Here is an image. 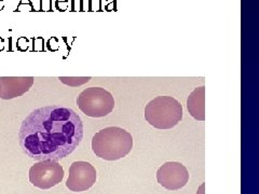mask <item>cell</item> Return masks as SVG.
I'll return each mask as SVG.
<instances>
[{
  "instance_id": "cell-8",
  "label": "cell",
  "mask_w": 259,
  "mask_h": 194,
  "mask_svg": "<svg viewBox=\"0 0 259 194\" xmlns=\"http://www.w3.org/2000/svg\"><path fill=\"white\" fill-rule=\"evenodd\" d=\"M34 77H0V99L13 100L27 93L34 84Z\"/></svg>"
},
{
  "instance_id": "cell-5",
  "label": "cell",
  "mask_w": 259,
  "mask_h": 194,
  "mask_svg": "<svg viewBox=\"0 0 259 194\" xmlns=\"http://www.w3.org/2000/svg\"><path fill=\"white\" fill-rule=\"evenodd\" d=\"M64 168L58 161H38L29 169V181L41 190L51 189L64 179Z\"/></svg>"
},
{
  "instance_id": "cell-2",
  "label": "cell",
  "mask_w": 259,
  "mask_h": 194,
  "mask_svg": "<svg viewBox=\"0 0 259 194\" xmlns=\"http://www.w3.org/2000/svg\"><path fill=\"white\" fill-rule=\"evenodd\" d=\"M133 149V136L124 128L108 126L95 133L92 150L105 161H118L125 158Z\"/></svg>"
},
{
  "instance_id": "cell-1",
  "label": "cell",
  "mask_w": 259,
  "mask_h": 194,
  "mask_svg": "<svg viewBox=\"0 0 259 194\" xmlns=\"http://www.w3.org/2000/svg\"><path fill=\"white\" fill-rule=\"evenodd\" d=\"M83 138V122L71 108L53 105L32 110L22 121V151L36 161H60L74 152Z\"/></svg>"
},
{
  "instance_id": "cell-3",
  "label": "cell",
  "mask_w": 259,
  "mask_h": 194,
  "mask_svg": "<svg viewBox=\"0 0 259 194\" xmlns=\"http://www.w3.org/2000/svg\"><path fill=\"white\" fill-rule=\"evenodd\" d=\"M145 119L155 128H173L183 119V106L172 96H158L146 105Z\"/></svg>"
},
{
  "instance_id": "cell-10",
  "label": "cell",
  "mask_w": 259,
  "mask_h": 194,
  "mask_svg": "<svg viewBox=\"0 0 259 194\" xmlns=\"http://www.w3.org/2000/svg\"><path fill=\"white\" fill-rule=\"evenodd\" d=\"M59 79L62 83L76 87L88 83L91 80V77H60Z\"/></svg>"
},
{
  "instance_id": "cell-6",
  "label": "cell",
  "mask_w": 259,
  "mask_h": 194,
  "mask_svg": "<svg viewBox=\"0 0 259 194\" xmlns=\"http://www.w3.org/2000/svg\"><path fill=\"white\" fill-rule=\"evenodd\" d=\"M187 167L180 162H165L157 171V180L161 187L175 191L183 189L189 181Z\"/></svg>"
},
{
  "instance_id": "cell-7",
  "label": "cell",
  "mask_w": 259,
  "mask_h": 194,
  "mask_svg": "<svg viewBox=\"0 0 259 194\" xmlns=\"http://www.w3.org/2000/svg\"><path fill=\"white\" fill-rule=\"evenodd\" d=\"M96 182L95 167L84 161L74 162L69 166L66 187L72 192H83L91 189Z\"/></svg>"
},
{
  "instance_id": "cell-4",
  "label": "cell",
  "mask_w": 259,
  "mask_h": 194,
  "mask_svg": "<svg viewBox=\"0 0 259 194\" xmlns=\"http://www.w3.org/2000/svg\"><path fill=\"white\" fill-rule=\"evenodd\" d=\"M79 109L91 118L108 116L115 108V99L106 88L92 86L83 90L77 97Z\"/></svg>"
},
{
  "instance_id": "cell-9",
  "label": "cell",
  "mask_w": 259,
  "mask_h": 194,
  "mask_svg": "<svg viewBox=\"0 0 259 194\" xmlns=\"http://www.w3.org/2000/svg\"><path fill=\"white\" fill-rule=\"evenodd\" d=\"M187 110L198 121L205 120V86L196 87L187 100Z\"/></svg>"
},
{
  "instance_id": "cell-11",
  "label": "cell",
  "mask_w": 259,
  "mask_h": 194,
  "mask_svg": "<svg viewBox=\"0 0 259 194\" xmlns=\"http://www.w3.org/2000/svg\"><path fill=\"white\" fill-rule=\"evenodd\" d=\"M4 8V3H3V0H0V9H3Z\"/></svg>"
}]
</instances>
